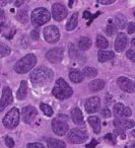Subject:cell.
Instances as JSON below:
<instances>
[{"label": "cell", "instance_id": "cell-1", "mask_svg": "<svg viewBox=\"0 0 135 148\" xmlns=\"http://www.w3.org/2000/svg\"><path fill=\"white\" fill-rule=\"evenodd\" d=\"M53 77L54 73L52 72V70L45 66H41V67L33 70V72L30 75L32 83L36 86H43L47 83H50Z\"/></svg>", "mask_w": 135, "mask_h": 148}, {"label": "cell", "instance_id": "cell-2", "mask_svg": "<svg viewBox=\"0 0 135 148\" xmlns=\"http://www.w3.org/2000/svg\"><path fill=\"white\" fill-rule=\"evenodd\" d=\"M37 63V58L34 54H28L21 58L14 65V71L19 74H25L35 67Z\"/></svg>", "mask_w": 135, "mask_h": 148}, {"label": "cell", "instance_id": "cell-3", "mask_svg": "<svg viewBox=\"0 0 135 148\" xmlns=\"http://www.w3.org/2000/svg\"><path fill=\"white\" fill-rule=\"evenodd\" d=\"M53 95L58 99H65L72 95L73 90L70 87V85L64 80L63 78H59L56 81V84L52 90Z\"/></svg>", "mask_w": 135, "mask_h": 148}, {"label": "cell", "instance_id": "cell-4", "mask_svg": "<svg viewBox=\"0 0 135 148\" xmlns=\"http://www.w3.org/2000/svg\"><path fill=\"white\" fill-rule=\"evenodd\" d=\"M51 18V14L50 12L44 7H38V8L34 9L32 12V23L36 27H41V25L47 23Z\"/></svg>", "mask_w": 135, "mask_h": 148}, {"label": "cell", "instance_id": "cell-5", "mask_svg": "<svg viewBox=\"0 0 135 148\" xmlns=\"http://www.w3.org/2000/svg\"><path fill=\"white\" fill-rule=\"evenodd\" d=\"M19 118H21V113H19L17 108H12L8 113L3 118V125L7 129H14L19 123Z\"/></svg>", "mask_w": 135, "mask_h": 148}, {"label": "cell", "instance_id": "cell-6", "mask_svg": "<svg viewBox=\"0 0 135 148\" xmlns=\"http://www.w3.org/2000/svg\"><path fill=\"white\" fill-rule=\"evenodd\" d=\"M88 134L84 129H80V128H75L72 129L71 131L68 133L67 139L69 140L71 143L74 144H80L83 143L87 140Z\"/></svg>", "mask_w": 135, "mask_h": 148}, {"label": "cell", "instance_id": "cell-7", "mask_svg": "<svg viewBox=\"0 0 135 148\" xmlns=\"http://www.w3.org/2000/svg\"><path fill=\"white\" fill-rule=\"evenodd\" d=\"M43 36L46 42H48V43H57L60 39V32L55 25H49V27L44 29Z\"/></svg>", "mask_w": 135, "mask_h": 148}, {"label": "cell", "instance_id": "cell-8", "mask_svg": "<svg viewBox=\"0 0 135 148\" xmlns=\"http://www.w3.org/2000/svg\"><path fill=\"white\" fill-rule=\"evenodd\" d=\"M68 129H69V126L66 123L65 121H62L59 118L57 119H54L52 121V130L55 134L59 136H63L65 135L68 132Z\"/></svg>", "mask_w": 135, "mask_h": 148}, {"label": "cell", "instance_id": "cell-9", "mask_svg": "<svg viewBox=\"0 0 135 148\" xmlns=\"http://www.w3.org/2000/svg\"><path fill=\"white\" fill-rule=\"evenodd\" d=\"M67 9L65 8L63 4L61 3H55L52 6V15H53L54 19L57 21H61L67 16Z\"/></svg>", "mask_w": 135, "mask_h": 148}, {"label": "cell", "instance_id": "cell-10", "mask_svg": "<svg viewBox=\"0 0 135 148\" xmlns=\"http://www.w3.org/2000/svg\"><path fill=\"white\" fill-rule=\"evenodd\" d=\"M37 115H38L37 110H36L35 107H32V106H27L21 111L23 121L27 124H31L34 121V119L37 117Z\"/></svg>", "mask_w": 135, "mask_h": 148}, {"label": "cell", "instance_id": "cell-11", "mask_svg": "<svg viewBox=\"0 0 135 148\" xmlns=\"http://www.w3.org/2000/svg\"><path fill=\"white\" fill-rule=\"evenodd\" d=\"M13 101V97H12V91L9 87H4L2 90V95H1V101H0V111L2 112L5 110V108L8 107Z\"/></svg>", "mask_w": 135, "mask_h": 148}, {"label": "cell", "instance_id": "cell-12", "mask_svg": "<svg viewBox=\"0 0 135 148\" xmlns=\"http://www.w3.org/2000/svg\"><path fill=\"white\" fill-rule=\"evenodd\" d=\"M46 58L49 60L51 63H59L62 61L63 58V49L62 48H54L47 52Z\"/></svg>", "mask_w": 135, "mask_h": 148}, {"label": "cell", "instance_id": "cell-13", "mask_svg": "<svg viewBox=\"0 0 135 148\" xmlns=\"http://www.w3.org/2000/svg\"><path fill=\"white\" fill-rule=\"evenodd\" d=\"M84 108H85V111L87 112L88 114H94L96 113V112L100 110L101 108V101L98 97H90L87 101H85V105H84Z\"/></svg>", "mask_w": 135, "mask_h": 148}, {"label": "cell", "instance_id": "cell-14", "mask_svg": "<svg viewBox=\"0 0 135 148\" xmlns=\"http://www.w3.org/2000/svg\"><path fill=\"white\" fill-rule=\"evenodd\" d=\"M117 83H118L119 87H120L123 91H125V92H127V93L133 92L135 89V86H134V84H133L132 81L125 76L119 77L118 80H117Z\"/></svg>", "mask_w": 135, "mask_h": 148}, {"label": "cell", "instance_id": "cell-15", "mask_svg": "<svg viewBox=\"0 0 135 148\" xmlns=\"http://www.w3.org/2000/svg\"><path fill=\"white\" fill-rule=\"evenodd\" d=\"M135 125L134 121L132 120H127V119H116L114 120V126L116 127V129L120 130H129L131 128H133Z\"/></svg>", "mask_w": 135, "mask_h": 148}, {"label": "cell", "instance_id": "cell-16", "mask_svg": "<svg viewBox=\"0 0 135 148\" xmlns=\"http://www.w3.org/2000/svg\"><path fill=\"white\" fill-rule=\"evenodd\" d=\"M127 42H128V38H127L126 34L119 33L116 38V41H115V50L117 52H122L126 48Z\"/></svg>", "mask_w": 135, "mask_h": 148}, {"label": "cell", "instance_id": "cell-17", "mask_svg": "<svg viewBox=\"0 0 135 148\" xmlns=\"http://www.w3.org/2000/svg\"><path fill=\"white\" fill-rule=\"evenodd\" d=\"M83 76H84L83 72L79 71V70H77V69H72L71 71L69 72V79L73 83L81 82V81L84 79Z\"/></svg>", "mask_w": 135, "mask_h": 148}, {"label": "cell", "instance_id": "cell-18", "mask_svg": "<svg viewBox=\"0 0 135 148\" xmlns=\"http://www.w3.org/2000/svg\"><path fill=\"white\" fill-rule=\"evenodd\" d=\"M69 56L71 59L76 60V61H78L79 63H84V59H85V58L78 52V50L75 48V46H73L72 44L69 46Z\"/></svg>", "mask_w": 135, "mask_h": 148}, {"label": "cell", "instance_id": "cell-19", "mask_svg": "<svg viewBox=\"0 0 135 148\" xmlns=\"http://www.w3.org/2000/svg\"><path fill=\"white\" fill-rule=\"evenodd\" d=\"M71 117L72 121L76 125H83V115L78 108H74V109L71 110Z\"/></svg>", "mask_w": 135, "mask_h": 148}, {"label": "cell", "instance_id": "cell-20", "mask_svg": "<svg viewBox=\"0 0 135 148\" xmlns=\"http://www.w3.org/2000/svg\"><path fill=\"white\" fill-rule=\"evenodd\" d=\"M114 56H115L114 52L107 51V50H101L98 53V59L101 63H103V62H106V61H109V60L113 59Z\"/></svg>", "mask_w": 135, "mask_h": 148}, {"label": "cell", "instance_id": "cell-21", "mask_svg": "<svg viewBox=\"0 0 135 148\" xmlns=\"http://www.w3.org/2000/svg\"><path fill=\"white\" fill-rule=\"evenodd\" d=\"M88 123H90V125L92 127V129H94V132L96 134H98L101 132V121L100 119H98V117H96V116H92V117H90L87 119Z\"/></svg>", "mask_w": 135, "mask_h": 148}, {"label": "cell", "instance_id": "cell-22", "mask_svg": "<svg viewBox=\"0 0 135 148\" xmlns=\"http://www.w3.org/2000/svg\"><path fill=\"white\" fill-rule=\"evenodd\" d=\"M48 148H65L66 144L62 140L54 139V138H49L47 140Z\"/></svg>", "mask_w": 135, "mask_h": 148}, {"label": "cell", "instance_id": "cell-23", "mask_svg": "<svg viewBox=\"0 0 135 148\" xmlns=\"http://www.w3.org/2000/svg\"><path fill=\"white\" fill-rule=\"evenodd\" d=\"M92 46V40L87 37H81L78 40V48L81 51H86Z\"/></svg>", "mask_w": 135, "mask_h": 148}, {"label": "cell", "instance_id": "cell-24", "mask_svg": "<svg viewBox=\"0 0 135 148\" xmlns=\"http://www.w3.org/2000/svg\"><path fill=\"white\" fill-rule=\"evenodd\" d=\"M90 91H98L101 89H103L105 87V81L101 80V79H96V80H92V82H90L88 84Z\"/></svg>", "mask_w": 135, "mask_h": 148}, {"label": "cell", "instance_id": "cell-25", "mask_svg": "<svg viewBox=\"0 0 135 148\" xmlns=\"http://www.w3.org/2000/svg\"><path fill=\"white\" fill-rule=\"evenodd\" d=\"M27 92H28V84L25 80H23L21 82V86H19V90L17 92V99L21 101V99H25L27 97Z\"/></svg>", "mask_w": 135, "mask_h": 148}, {"label": "cell", "instance_id": "cell-26", "mask_svg": "<svg viewBox=\"0 0 135 148\" xmlns=\"http://www.w3.org/2000/svg\"><path fill=\"white\" fill-rule=\"evenodd\" d=\"M78 23V13L75 12L74 14L71 15V17L69 18V21H67V25H66V29L68 32L73 31L76 27H77Z\"/></svg>", "mask_w": 135, "mask_h": 148}, {"label": "cell", "instance_id": "cell-27", "mask_svg": "<svg viewBox=\"0 0 135 148\" xmlns=\"http://www.w3.org/2000/svg\"><path fill=\"white\" fill-rule=\"evenodd\" d=\"M115 23L118 29H124L127 25V18L123 14H117L115 16Z\"/></svg>", "mask_w": 135, "mask_h": 148}, {"label": "cell", "instance_id": "cell-28", "mask_svg": "<svg viewBox=\"0 0 135 148\" xmlns=\"http://www.w3.org/2000/svg\"><path fill=\"white\" fill-rule=\"evenodd\" d=\"M17 18L21 21V23H27L28 21V8H23L17 12Z\"/></svg>", "mask_w": 135, "mask_h": 148}, {"label": "cell", "instance_id": "cell-29", "mask_svg": "<svg viewBox=\"0 0 135 148\" xmlns=\"http://www.w3.org/2000/svg\"><path fill=\"white\" fill-rule=\"evenodd\" d=\"M96 45L98 48L100 49H106L109 46V42L106 40V38H104L103 36H98L96 37Z\"/></svg>", "mask_w": 135, "mask_h": 148}, {"label": "cell", "instance_id": "cell-30", "mask_svg": "<svg viewBox=\"0 0 135 148\" xmlns=\"http://www.w3.org/2000/svg\"><path fill=\"white\" fill-rule=\"evenodd\" d=\"M124 105L121 103H116V105L114 106V114L115 116H116L117 118H120L122 117V116H124V110H125Z\"/></svg>", "mask_w": 135, "mask_h": 148}, {"label": "cell", "instance_id": "cell-31", "mask_svg": "<svg viewBox=\"0 0 135 148\" xmlns=\"http://www.w3.org/2000/svg\"><path fill=\"white\" fill-rule=\"evenodd\" d=\"M83 74L86 77H94L98 75V70L94 67H85L83 69Z\"/></svg>", "mask_w": 135, "mask_h": 148}, {"label": "cell", "instance_id": "cell-32", "mask_svg": "<svg viewBox=\"0 0 135 148\" xmlns=\"http://www.w3.org/2000/svg\"><path fill=\"white\" fill-rule=\"evenodd\" d=\"M40 108H41L42 112H43L46 116H48V117H51V116L53 115V110H52V108L50 107L49 105H46V103H40Z\"/></svg>", "mask_w": 135, "mask_h": 148}, {"label": "cell", "instance_id": "cell-33", "mask_svg": "<svg viewBox=\"0 0 135 148\" xmlns=\"http://www.w3.org/2000/svg\"><path fill=\"white\" fill-rule=\"evenodd\" d=\"M10 52H11L10 48H8L5 44H3V43L0 44V57L3 58V57H5V56L9 55Z\"/></svg>", "mask_w": 135, "mask_h": 148}, {"label": "cell", "instance_id": "cell-34", "mask_svg": "<svg viewBox=\"0 0 135 148\" xmlns=\"http://www.w3.org/2000/svg\"><path fill=\"white\" fill-rule=\"evenodd\" d=\"M106 33H107V35L108 36H110V37H112L113 35H114L115 33H116V27H114V25L111 23V21H110V25L107 27V29H106Z\"/></svg>", "mask_w": 135, "mask_h": 148}, {"label": "cell", "instance_id": "cell-35", "mask_svg": "<svg viewBox=\"0 0 135 148\" xmlns=\"http://www.w3.org/2000/svg\"><path fill=\"white\" fill-rule=\"evenodd\" d=\"M126 56L128 59H130V61L135 62V50H128Z\"/></svg>", "mask_w": 135, "mask_h": 148}, {"label": "cell", "instance_id": "cell-36", "mask_svg": "<svg viewBox=\"0 0 135 148\" xmlns=\"http://www.w3.org/2000/svg\"><path fill=\"white\" fill-rule=\"evenodd\" d=\"M5 144H6L7 147L12 148L13 146H14V141H13V139L11 137H9V136H6V137H5Z\"/></svg>", "mask_w": 135, "mask_h": 148}, {"label": "cell", "instance_id": "cell-37", "mask_svg": "<svg viewBox=\"0 0 135 148\" xmlns=\"http://www.w3.org/2000/svg\"><path fill=\"white\" fill-rule=\"evenodd\" d=\"M28 148H46L42 143H29Z\"/></svg>", "mask_w": 135, "mask_h": 148}, {"label": "cell", "instance_id": "cell-38", "mask_svg": "<svg viewBox=\"0 0 135 148\" xmlns=\"http://www.w3.org/2000/svg\"><path fill=\"white\" fill-rule=\"evenodd\" d=\"M127 32L128 34H133L135 33V21L134 23H130L127 27Z\"/></svg>", "mask_w": 135, "mask_h": 148}, {"label": "cell", "instance_id": "cell-39", "mask_svg": "<svg viewBox=\"0 0 135 148\" xmlns=\"http://www.w3.org/2000/svg\"><path fill=\"white\" fill-rule=\"evenodd\" d=\"M101 114H102V116H104L105 118H110L111 117V112H110V110L109 109H103V110H101Z\"/></svg>", "mask_w": 135, "mask_h": 148}, {"label": "cell", "instance_id": "cell-40", "mask_svg": "<svg viewBox=\"0 0 135 148\" xmlns=\"http://www.w3.org/2000/svg\"><path fill=\"white\" fill-rule=\"evenodd\" d=\"M31 36H32V39L33 40H39V29H34V31H32V33H31Z\"/></svg>", "mask_w": 135, "mask_h": 148}, {"label": "cell", "instance_id": "cell-41", "mask_svg": "<svg viewBox=\"0 0 135 148\" xmlns=\"http://www.w3.org/2000/svg\"><path fill=\"white\" fill-rule=\"evenodd\" d=\"M114 2H115L114 0H98V3H100V4H105V5L112 4V3H114Z\"/></svg>", "mask_w": 135, "mask_h": 148}, {"label": "cell", "instance_id": "cell-42", "mask_svg": "<svg viewBox=\"0 0 135 148\" xmlns=\"http://www.w3.org/2000/svg\"><path fill=\"white\" fill-rule=\"evenodd\" d=\"M104 139H105V140H111V142H112V143H114V144H115V142H116L115 138L113 137V134H111V133L107 134V135L104 137Z\"/></svg>", "mask_w": 135, "mask_h": 148}, {"label": "cell", "instance_id": "cell-43", "mask_svg": "<svg viewBox=\"0 0 135 148\" xmlns=\"http://www.w3.org/2000/svg\"><path fill=\"white\" fill-rule=\"evenodd\" d=\"M96 144H98L96 140V139H92V142H90V144H87V145H86V148H94V147H96Z\"/></svg>", "mask_w": 135, "mask_h": 148}, {"label": "cell", "instance_id": "cell-44", "mask_svg": "<svg viewBox=\"0 0 135 148\" xmlns=\"http://www.w3.org/2000/svg\"><path fill=\"white\" fill-rule=\"evenodd\" d=\"M132 112H131L130 108H125L124 110V117H130Z\"/></svg>", "mask_w": 135, "mask_h": 148}, {"label": "cell", "instance_id": "cell-45", "mask_svg": "<svg viewBox=\"0 0 135 148\" xmlns=\"http://www.w3.org/2000/svg\"><path fill=\"white\" fill-rule=\"evenodd\" d=\"M100 14H101V12H96V14H94V15H92V17H90V21H88V23H87V25H90V23H92V21H94V19L96 18V17L98 16V15H100Z\"/></svg>", "mask_w": 135, "mask_h": 148}, {"label": "cell", "instance_id": "cell-46", "mask_svg": "<svg viewBox=\"0 0 135 148\" xmlns=\"http://www.w3.org/2000/svg\"><path fill=\"white\" fill-rule=\"evenodd\" d=\"M92 16V15L90 14V12H88V11H84V13H83V17H84V18H88V19H90Z\"/></svg>", "mask_w": 135, "mask_h": 148}, {"label": "cell", "instance_id": "cell-47", "mask_svg": "<svg viewBox=\"0 0 135 148\" xmlns=\"http://www.w3.org/2000/svg\"><path fill=\"white\" fill-rule=\"evenodd\" d=\"M0 13H1V21L3 23V21H4V11L1 10L0 11Z\"/></svg>", "mask_w": 135, "mask_h": 148}, {"label": "cell", "instance_id": "cell-48", "mask_svg": "<svg viewBox=\"0 0 135 148\" xmlns=\"http://www.w3.org/2000/svg\"><path fill=\"white\" fill-rule=\"evenodd\" d=\"M23 3V1H17V2H15V6H21Z\"/></svg>", "mask_w": 135, "mask_h": 148}, {"label": "cell", "instance_id": "cell-49", "mask_svg": "<svg viewBox=\"0 0 135 148\" xmlns=\"http://www.w3.org/2000/svg\"><path fill=\"white\" fill-rule=\"evenodd\" d=\"M131 44H132V46H134V47H135V39H133V40H132V42H131Z\"/></svg>", "mask_w": 135, "mask_h": 148}, {"label": "cell", "instance_id": "cell-50", "mask_svg": "<svg viewBox=\"0 0 135 148\" xmlns=\"http://www.w3.org/2000/svg\"><path fill=\"white\" fill-rule=\"evenodd\" d=\"M131 148H135V141H134V143L132 144V146H131Z\"/></svg>", "mask_w": 135, "mask_h": 148}, {"label": "cell", "instance_id": "cell-51", "mask_svg": "<svg viewBox=\"0 0 135 148\" xmlns=\"http://www.w3.org/2000/svg\"><path fill=\"white\" fill-rule=\"evenodd\" d=\"M69 6H70V7L72 6V1H69Z\"/></svg>", "mask_w": 135, "mask_h": 148}, {"label": "cell", "instance_id": "cell-52", "mask_svg": "<svg viewBox=\"0 0 135 148\" xmlns=\"http://www.w3.org/2000/svg\"><path fill=\"white\" fill-rule=\"evenodd\" d=\"M132 136H135V130H134V131L132 132Z\"/></svg>", "mask_w": 135, "mask_h": 148}, {"label": "cell", "instance_id": "cell-53", "mask_svg": "<svg viewBox=\"0 0 135 148\" xmlns=\"http://www.w3.org/2000/svg\"><path fill=\"white\" fill-rule=\"evenodd\" d=\"M133 15H134V16H135V11H134V12H133Z\"/></svg>", "mask_w": 135, "mask_h": 148}, {"label": "cell", "instance_id": "cell-54", "mask_svg": "<svg viewBox=\"0 0 135 148\" xmlns=\"http://www.w3.org/2000/svg\"><path fill=\"white\" fill-rule=\"evenodd\" d=\"M134 86H135V83H134Z\"/></svg>", "mask_w": 135, "mask_h": 148}]
</instances>
